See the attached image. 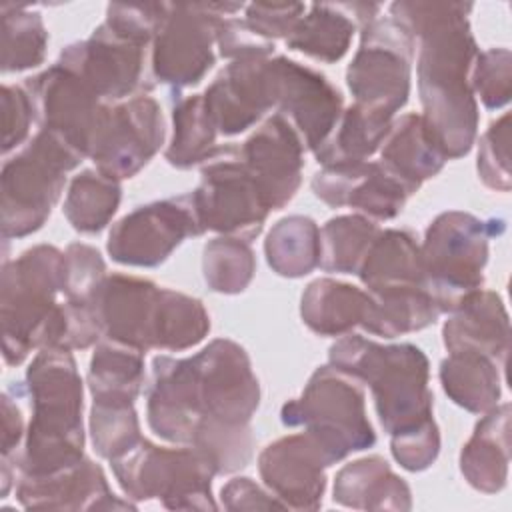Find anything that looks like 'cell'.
<instances>
[{
  "instance_id": "cell-20",
  "label": "cell",
  "mask_w": 512,
  "mask_h": 512,
  "mask_svg": "<svg viewBox=\"0 0 512 512\" xmlns=\"http://www.w3.org/2000/svg\"><path fill=\"white\" fill-rule=\"evenodd\" d=\"M326 466H330L328 460L306 432L268 444L258 458L264 484L274 498L294 510L320 508L326 488Z\"/></svg>"
},
{
  "instance_id": "cell-38",
  "label": "cell",
  "mask_w": 512,
  "mask_h": 512,
  "mask_svg": "<svg viewBox=\"0 0 512 512\" xmlns=\"http://www.w3.org/2000/svg\"><path fill=\"white\" fill-rule=\"evenodd\" d=\"M120 204V184L98 170L80 172L66 194L64 214L74 230L84 234L100 232Z\"/></svg>"
},
{
  "instance_id": "cell-42",
  "label": "cell",
  "mask_w": 512,
  "mask_h": 512,
  "mask_svg": "<svg viewBox=\"0 0 512 512\" xmlns=\"http://www.w3.org/2000/svg\"><path fill=\"white\" fill-rule=\"evenodd\" d=\"M202 268L204 280L214 292L238 294L250 284L256 260L248 240L224 236L204 246Z\"/></svg>"
},
{
  "instance_id": "cell-6",
  "label": "cell",
  "mask_w": 512,
  "mask_h": 512,
  "mask_svg": "<svg viewBox=\"0 0 512 512\" xmlns=\"http://www.w3.org/2000/svg\"><path fill=\"white\" fill-rule=\"evenodd\" d=\"M282 422L292 428L302 426L328 464L376 442L360 382L334 366L318 368L302 396L282 406Z\"/></svg>"
},
{
  "instance_id": "cell-14",
  "label": "cell",
  "mask_w": 512,
  "mask_h": 512,
  "mask_svg": "<svg viewBox=\"0 0 512 512\" xmlns=\"http://www.w3.org/2000/svg\"><path fill=\"white\" fill-rule=\"evenodd\" d=\"M192 196L158 200L124 216L110 232L108 252L120 264L158 266L188 236H200Z\"/></svg>"
},
{
  "instance_id": "cell-19",
  "label": "cell",
  "mask_w": 512,
  "mask_h": 512,
  "mask_svg": "<svg viewBox=\"0 0 512 512\" xmlns=\"http://www.w3.org/2000/svg\"><path fill=\"white\" fill-rule=\"evenodd\" d=\"M238 152L270 210H280L292 200L300 186L304 144L282 114H272Z\"/></svg>"
},
{
  "instance_id": "cell-29",
  "label": "cell",
  "mask_w": 512,
  "mask_h": 512,
  "mask_svg": "<svg viewBox=\"0 0 512 512\" xmlns=\"http://www.w3.org/2000/svg\"><path fill=\"white\" fill-rule=\"evenodd\" d=\"M334 500L342 506L364 510H408L412 506L410 488L380 456L344 466L336 476Z\"/></svg>"
},
{
  "instance_id": "cell-49",
  "label": "cell",
  "mask_w": 512,
  "mask_h": 512,
  "mask_svg": "<svg viewBox=\"0 0 512 512\" xmlns=\"http://www.w3.org/2000/svg\"><path fill=\"white\" fill-rule=\"evenodd\" d=\"M222 502L228 510L286 508L278 498L262 492L250 478H234L222 488Z\"/></svg>"
},
{
  "instance_id": "cell-28",
  "label": "cell",
  "mask_w": 512,
  "mask_h": 512,
  "mask_svg": "<svg viewBox=\"0 0 512 512\" xmlns=\"http://www.w3.org/2000/svg\"><path fill=\"white\" fill-rule=\"evenodd\" d=\"M374 306V298L356 286L318 278L302 294V320L322 336H340L354 326H364Z\"/></svg>"
},
{
  "instance_id": "cell-24",
  "label": "cell",
  "mask_w": 512,
  "mask_h": 512,
  "mask_svg": "<svg viewBox=\"0 0 512 512\" xmlns=\"http://www.w3.org/2000/svg\"><path fill=\"white\" fill-rule=\"evenodd\" d=\"M448 352H478L500 366L508 354V314L498 294L474 290L452 310L442 328Z\"/></svg>"
},
{
  "instance_id": "cell-32",
  "label": "cell",
  "mask_w": 512,
  "mask_h": 512,
  "mask_svg": "<svg viewBox=\"0 0 512 512\" xmlns=\"http://www.w3.org/2000/svg\"><path fill=\"white\" fill-rule=\"evenodd\" d=\"M264 252L268 264L288 278H300L320 266V228L312 218L288 216L270 230Z\"/></svg>"
},
{
  "instance_id": "cell-10",
  "label": "cell",
  "mask_w": 512,
  "mask_h": 512,
  "mask_svg": "<svg viewBox=\"0 0 512 512\" xmlns=\"http://www.w3.org/2000/svg\"><path fill=\"white\" fill-rule=\"evenodd\" d=\"M190 196L202 232L250 240L260 234L270 212L236 146H216L202 166L200 186Z\"/></svg>"
},
{
  "instance_id": "cell-44",
  "label": "cell",
  "mask_w": 512,
  "mask_h": 512,
  "mask_svg": "<svg viewBox=\"0 0 512 512\" xmlns=\"http://www.w3.org/2000/svg\"><path fill=\"white\" fill-rule=\"evenodd\" d=\"M470 88L486 108H502L510 100V50L492 48L476 56Z\"/></svg>"
},
{
  "instance_id": "cell-35",
  "label": "cell",
  "mask_w": 512,
  "mask_h": 512,
  "mask_svg": "<svg viewBox=\"0 0 512 512\" xmlns=\"http://www.w3.org/2000/svg\"><path fill=\"white\" fill-rule=\"evenodd\" d=\"M372 312L362 326L370 334L394 338L422 330L438 318L440 310L426 288H402L374 294Z\"/></svg>"
},
{
  "instance_id": "cell-9",
  "label": "cell",
  "mask_w": 512,
  "mask_h": 512,
  "mask_svg": "<svg viewBox=\"0 0 512 512\" xmlns=\"http://www.w3.org/2000/svg\"><path fill=\"white\" fill-rule=\"evenodd\" d=\"M82 158L52 134L40 130L2 170V234L20 238L36 232L60 198L66 172Z\"/></svg>"
},
{
  "instance_id": "cell-26",
  "label": "cell",
  "mask_w": 512,
  "mask_h": 512,
  "mask_svg": "<svg viewBox=\"0 0 512 512\" xmlns=\"http://www.w3.org/2000/svg\"><path fill=\"white\" fill-rule=\"evenodd\" d=\"M356 274L372 296L402 288H426L420 246L406 230L380 232Z\"/></svg>"
},
{
  "instance_id": "cell-31",
  "label": "cell",
  "mask_w": 512,
  "mask_h": 512,
  "mask_svg": "<svg viewBox=\"0 0 512 512\" xmlns=\"http://www.w3.org/2000/svg\"><path fill=\"white\" fill-rule=\"evenodd\" d=\"M390 116L368 110L360 104L340 114L328 140L314 152L324 166L342 162H364L386 140L392 124Z\"/></svg>"
},
{
  "instance_id": "cell-5",
  "label": "cell",
  "mask_w": 512,
  "mask_h": 512,
  "mask_svg": "<svg viewBox=\"0 0 512 512\" xmlns=\"http://www.w3.org/2000/svg\"><path fill=\"white\" fill-rule=\"evenodd\" d=\"M330 366L370 386L378 418L390 438L434 422L428 360L420 348L380 346L362 336H344L330 348Z\"/></svg>"
},
{
  "instance_id": "cell-3",
  "label": "cell",
  "mask_w": 512,
  "mask_h": 512,
  "mask_svg": "<svg viewBox=\"0 0 512 512\" xmlns=\"http://www.w3.org/2000/svg\"><path fill=\"white\" fill-rule=\"evenodd\" d=\"M64 284L66 254L54 246H34L4 264L2 340L8 364H20L34 348L66 350V302H56Z\"/></svg>"
},
{
  "instance_id": "cell-33",
  "label": "cell",
  "mask_w": 512,
  "mask_h": 512,
  "mask_svg": "<svg viewBox=\"0 0 512 512\" xmlns=\"http://www.w3.org/2000/svg\"><path fill=\"white\" fill-rule=\"evenodd\" d=\"M144 352L120 342H102L90 360L88 386L94 398L136 400L144 382Z\"/></svg>"
},
{
  "instance_id": "cell-4",
  "label": "cell",
  "mask_w": 512,
  "mask_h": 512,
  "mask_svg": "<svg viewBox=\"0 0 512 512\" xmlns=\"http://www.w3.org/2000/svg\"><path fill=\"white\" fill-rule=\"evenodd\" d=\"M32 422L20 472L42 476L82 460V380L70 350L44 348L26 372Z\"/></svg>"
},
{
  "instance_id": "cell-1",
  "label": "cell",
  "mask_w": 512,
  "mask_h": 512,
  "mask_svg": "<svg viewBox=\"0 0 512 512\" xmlns=\"http://www.w3.org/2000/svg\"><path fill=\"white\" fill-rule=\"evenodd\" d=\"M260 402L250 358L232 340H214L192 358L156 356L148 388V424L170 442L202 452L216 474L252 458L250 418Z\"/></svg>"
},
{
  "instance_id": "cell-16",
  "label": "cell",
  "mask_w": 512,
  "mask_h": 512,
  "mask_svg": "<svg viewBox=\"0 0 512 512\" xmlns=\"http://www.w3.org/2000/svg\"><path fill=\"white\" fill-rule=\"evenodd\" d=\"M58 64L76 74L98 98L120 100L140 86L144 44L114 32L104 22L88 40L64 48Z\"/></svg>"
},
{
  "instance_id": "cell-37",
  "label": "cell",
  "mask_w": 512,
  "mask_h": 512,
  "mask_svg": "<svg viewBox=\"0 0 512 512\" xmlns=\"http://www.w3.org/2000/svg\"><path fill=\"white\" fill-rule=\"evenodd\" d=\"M210 330V318L202 302L186 294L160 288L152 348L186 350L196 346Z\"/></svg>"
},
{
  "instance_id": "cell-30",
  "label": "cell",
  "mask_w": 512,
  "mask_h": 512,
  "mask_svg": "<svg viewBox=\"0 0 512 512\" xmlns=\"http://www.w3.org/2000/svg\"><path fill=\"white\" fill-rule=\"evenodd\" d=\"M498 368L502 366L490 356L478 352H450L440 364L442 388L468 412H490L500 398Z\"/></svg>"
},
{
  "instance_id": "cell-41",
  "label": "cell",
  "mask_w": 512,
  "mask_h": 512,
  "mask_svg": "<svg viewBox=\"0 0 512 512\" xmlns=\"http://www.w3.org/2000/svg\"><path fill=\"white\" fill-rule=\"evenodd\" d=\"M90 430L94 450L110 462L132 450L142 440L134 400L94 398Z\"/></svg>"
},
{
  "instance_id": "cell-25",
  "label": "cell",
  "mask_w": 512,
  "mask_h": 512,
  "mask_svg": "<svg viewBox=\"0 0 512 512\" xmlns=\"http://www.w3.org/2000/svg\"><path fill=\"white\" fill-rule=\"evenodd\" d=\"M382 148V164L412 194L426 178L438 174L446 156L426 120L418 114L402 116L388 132Z\"/></svg>"
},
{
  "instance_id": "cell-17",
  "label": "cell",
  "mask_w": 512,
  "mask_h": 512,
  "mask_svg": "<svg viewBox=\"0 0 512 512\" xmlns=\"http://www.w3.org/2000/svg\"><path fill=\"white\" fill-rule=\"evenodd\" d=\"M276 94L274 60L242 58L228 64L202 96L216 130L234 136L274 108Z\"/></svg>"
},
{
  "instance_id": "cell-2",
  "label": "cell",
  "mask_w": 512,
  "mask_h": 512,
  "mask_svg": "<svg viewBox=\"0 0 512 512\" xmlns=\"http://www.w3.org/2000/svg\"><path fill=\"white\" fill-rule=\"evenodd\" d=\"M458 2H396L390 18L420 40L418 88L422 118L446 158L464 156L474 142L478 108L468 72L478 56L466 12Z\"/></svg>"
},
{
  "instance_id": "cell-11",
  "label": "cell",
  "mask_w": 512,
  "mask_h": 512,
  "mask_svg": "<svg viewBox=\"0 0 512 512\" xmlns=\"http://www.w3.org/2000/svg\"><path fill=\"white\" fill-rule=\"evenodd\" d=\"M412 46V34L394 18L374 16L362 24V42L346 72L356 104L390 118L406 104Z\"/></svg>"
},
{
  "instance_id": "cell-8",
  "label": "cell",
  "mask_w": 512,
  "mask_h": 512,
  "mask_svg": "<svg viewBox=\"0 0 512 512\" xmlns=\"http://www.w3.org/2000/svg\"><path fill=\"white\" fill-rule=\"evenodd\" d=\"M112 470L126 492L136 500H162L166 508L214 510L210 482L212 462L196 448H162L140 440L132 450L112 460Z\"/></svg>"
},
{
  "instance_id": "cell-40",
  "label": "cell",
  "mask_w": 512,
  "mask_h": 512,
  "mask_svg": "<svg viewBox=\"0 0 512 512\" xmlns=\"http://www.w3.org/2000/svg\"><path fill=\"white\" fill-rule=\"evenodd\" d=\"M46 28L38 12L24 6H2V70L18 72L34 68L44 60Z\"/></svg>"
},
{
  "instance_id": "cell-18",
  "label": "cell",
  "mask_w": 512,
  "mask_h": 512,
  "mask_svg": "<svg viewBox=\"0 0 512 512\" xmlns=\"http://www.w3.org/2000/svg\"><path fill=\"white\" fill-rule=\"evenodd\" d=\"M276 106L298 132L304 148L316 152L342 114L340 92L318 72L284 56L274 58Z\"/></svg>"
},
{
  "instance_id": "cell-12",
  "label": "cell",
  "mask_w": 512,
  "mask_h": 512,
  "mask_svg": "<svg viewBox=\"0 0 512 512\" xmlns=\"http://www.w3.org/2000/svg\"><path fill=\"white\" fill-rule=\"evenodd\" d=\"M242 4H166V14L154 34L152 70L156 80L184 88L198 84L214 64L222 16L240 10Z\"/></svg>"
},
{
  "instance_id": "cell-48",
  "label": "cell",
  "mask_w": 512,
  "mask_h": 512,
  "mask_svg": "<svg viewBox=\"0 0 512 512\" xmlns=\"http://www.w3.org/2000/svg\"><path fill=\"white\" fill-rule=\"evenodd\" d=\"M34 104L28 92L18 86L2 88V122H4V152H10L26 136L34 118Z\"/></svg>"
},
{
  "instance_id": "cell-34",
  "label": "cell",
  "mask_w": 512,
  "mask_h": 512,
  "mask_svg": "<svg viewBox=\"0 0 512 512\" xmlns=\"http://www.w3.org/2000/svg\"><path fill=\"white\" fill-rule=\"evenodd\" d=\"M354 22L342 12L340 4H314L286 38L288 48L322 62L340 60L350 46Z\"/></svg>"
},
{
  "instance_id": "cell-7",
  "label": "cell",
  "mask_w": 512,
  "mask_h": 512,
  "mask_svg": "<svg viewBox=\"0 0 512 512\" xmlns=\"http://www.w3.org/2000/svg\"><path fill=\"white\" fill-rule=\"evenodd\" d=\"M502 230V220L482 222L464 212H444L430 224L420 256L426 288L440 312H452L462 298L480 290L488 238Z\"/></svg>"
},
{
  "instance_id": "cell-21",
  "label": "cell",
  "mask_w": 512,
  "mask_h": 512,
  "mask_svg": "<svg viewBox=\"0 0 512 512\" xmlns=\"http://www.w3.org/2000/svg\"><path fill=\"white\" fill-rule=\"evenodd\" d=\"M314 194L332 208L350 206L372 218L390 220L406 202L404 184L382 162H342L320 170Z\"/></svg>"
},
{
  "instance_id": "cell-45",
  "label": "cell",
  "mask_w": 512,
  "mask_h": 512,
  "mask_svg": "<svg viewBox=\"0 0 512 512\" xmlns=\"http://www.w3.org/2000/svg\"><path fill=\"white\" fill-rule=\"evenodd\" d=\"M508 120L504 114L500 120L492 122L480 140L478 152V174L482 182L494 190H510V162H508Z\"/></svg>"
},
{
  "instance_id": "cell-13",
  "label": "cell",
  "mask_w": 512,
  "mask_h": 512,
  "mask_svg": "<svg viewBox=\"0 0 512 512\" xmlns=\"http://www.w3.org/2000/svg\"><path fill=\"white\" fill-rule=\"evenodd\" d=\"M40 130L52 134L82 160L90 156L108 106L76 74L58 62L26 82Z\"/></svg>"
},
{
  "instance_id": "cell-39",
  "label": "cell",
  "mask_w": 512,
  "mask_h": 512,
  "mask_svg": "<svg viewBox=\"0 0 512 512\" xmlns=\"http://www.w3.org/2000/svg\"><path fill=\"white\" fill-rule=\"evenodd\" d=\"M378 234V226L362 216H338L328 220L320 232V266L326 272L356 274Z\"/></svg>"
},
{
  "instance_id": "cell-27",
  "label": "cell",
  "mask_w": 512,
  "mask_h": 512,
  "mask_svg": "<svg viewBox=\"0 0 512 512\" xmlns=\"http://www.w3.org/2000/svg\"><path fill=\"white\" fill-rule=\"evenodd\" d=\"M510 444V406H494L476 424V430L460 454V468L468 484L494 494L506 486Z\"/></svg>"
},
{
  "instance_id": "cell-15",
  "label": "cell",
  "mask_w": 512,
  "mask_h": 512,
  "mask_svg": "<svg viewBox=\"0 0 512 512\" xmlns=\"http://www.w3.org/2000/svg\"><path fill=\"white\" fill-rule=\"evenodd\" d=\"M164 138V120L158 102L134 96L114 108L108 106L90 158L98 172L122 180L134 176L156 154Z\"/></svg>"
},
{
  "instance_id": "cell-50",
  "label": "cell",
  "mask_w": 512,
  "mask_h": 512,
  "mask_svg": "<svg viewBox=\"0 0 512 512\" xmlns=\"http://www.w3.org/2000/svg\"><path fill=\"white\" fill-rule=\"evenodd\" d=\"M2 410H4V434H2V458H10L12 450L18 448L22 438V414L20 408L12 404L8 394L2 396Z\"/></svg>"
},
{
  "instance_id": "cell-36",
  "label": "cell",
  "mask_w": 512,
  "mask_h": 512,
  "mask_svg": "<svg viewBox=\"0 0 512 512\" xmlns=\"http://www.w3.org/2000/svg\"><path fill=\"white\" fill-rule=\"evenodd\" d=\"M174 134L166 160L176 168L206 162L216 150V124L208 114L202 94L180 98L172 110Z\"/></svg>"
},
{
  "instance_id": "cell-47",
  "label": "cell",
  "mask_w": 512,
  "mask_h": 512,
  "mask_svg": "<svg viewBox=\"0 0 512 512\" xmlns=\"http://www.w3.org/2000/svg\"><path fill=\"white\" fill-rule=\"evenodd\" d=\"M392 454L400 462L402 468L410 472L426 470L440 452V434L436 422H430L414 432L394 436L392 442Z\"/></svg>"
},
{
  "instance_id": "cell-23",
  "label": "cell",
  "mask_w": 512,
  "mask_h": 512,
  "mask_svg": "<svg viewBox=\"0 0 512 512\" xmlns=\"http://www.w3.org/2000/svg\"><path fill=\"white\" fill-rule=\"evenodd\" d=\"M16 496L24 508L38 510L132 508L130 502H122L112 494L100 466L84 458L52 474H20Z\"/></svg>"
},
{
  "instance_id": "cell-22",
  "label": "cell",
  "mask_w": 512,
  "mask_h": 512,
  "mask_svg": "<svg viewBox=\"0 0 512 512\" xmlns=\"http://www.w3.org/2000/svg\"><path fill=\"white\" fill-rule=\"evenodd\" d=\"M160 288L142 278L112 274L104 276L92 296V308L102 334L146 352L152 348Z\"/></svg>"
},
{
  "instance_id": "cell-46",
  "label": "cell",
  "mask_w": 512,
  "mask_h": 512,
  "mask_svg": "<svg viewBox=\"0 0 512 512\" xmlns=\"http://www.w3.org/2000/svg\"><path fill=\"white\" fill-rule=\"evenodd\" d=\"M304 14V4L254 2L246 6V26L262 40L288 38Z\"/></svg>"
},
{
  "instance_id": "cell-43",
  "label": "cell",
  "mask_w": 512,
  "mask_h": 512,
  "mask_svg": "<svg viewBox=\"0 0 512 512\" xmlns=\"http://www.w3.org/2000/svg\"><path fill=\"white\" fill-rule=\"evenodd\" d=\"M66 254V284L64 296L70 302L92 304V296L104 280V260L100 252L86 244H70Z\"/></svg>"
}]
</instances>
